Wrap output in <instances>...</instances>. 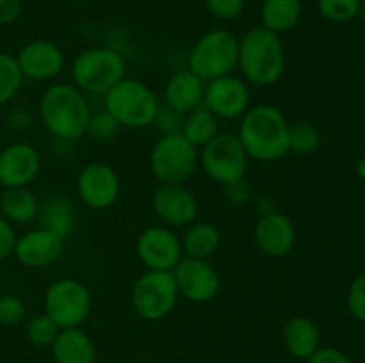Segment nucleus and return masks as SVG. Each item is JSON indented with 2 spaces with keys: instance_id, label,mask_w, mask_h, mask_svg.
I'll return each mask as SVG.
<instances>
[{
  "instance_id": "obj_1",
  "label": "nucleus",
  "mask_w": 365,
  "mask_h": 363,
  "mask_svg": "<svg viewBox=\"0 0 365 363\" xmlns=\"http://www.w3.org/2000/svg\"><path fill=\"white\" fill-rule=\"evenodd\" d=\"M39 120L56 141L75 142L86 135L91 105L84 93L68 82H56L39 98Z\"/></svg>"
},
{
  "instance_id": "obj_2",
  "label": "nucleus",
  "mask_w": 365,
  "mask_h": 363,
  "mask_svg": "<svg viewBox=\"0 0 365 363\" xmlns=\"http://www.w3.org/2000/svg\"><path fill=\"white\" fill-rule=\"evenodd\" d=\"M237 137L250 160L277 162L289 153V121L277 105H252L241 117Z\"/></svg>"
},
{
  "instance_id": "obj_3",
  "label": "nucleus",
  "mask_w": 365,
  "mask_h": 363,
  "mask_svg": "<svg viewBox=\"0 0 365 363\" xmlns=\"http://www.w3.org/2000/svg\"><path fill=\"white\" fill-rule=\"evenodd\" d=\"M287 53L278 34L262 25L253 27L239 38V64L241 77L255 88L273 85L284 77Z\"/></svg>"
},
{
  "instance_id": "obj_4",
  "label": "nucleus",
  "mask_w": 365,
  "mask_h": 363,
  "mask_svg": "<svg viewBox=\"0 0 365 363\" xmlns=\"http://www.w3.org/2000/svg\"><path fill=\"white\" fill-rule=\"evenodd\" d=\"M159 107L160 100L153 89L135 78L125 77L103 95V109L120 123L121 128L138 130L152 127Z\"/></svg>"
},
{
  "instance_id": "obj_5",
  "label": "nucleus",
  "mask_w": 365,
  "mask_h": 363,
  "mask_svg": "<svg viewBox=\"0 0 365 363\" xmlns=\"http://www.w3.org/2000/svg\"><path fill=\"white\" fill-rule=\"evenodd\" d=\"M71 80L84 95L103 96L127 77V64L121 53L107 46L82 50L71 63Z\"/></svg>"
},
{
  "instance_id": "obj_6",
  "label": "nucleus",
  "mask_w": 365,
  "mask_h": 363,
  "mask_svg": "<svg viewBox=\"0 0 365 363\" xmlns=\"http://www.w3.org/2000/svg\"><path fill=\"white\" fill-rule=\"evenodd\" d=\"M237 64L239 38L228 28L205 32L189 50L187 68L205 82L235 73Z\"/></svg>"
},
{
  "instance_id": "obj_7",
  "label": "nucleus",
  "mask_w": 365,
  "mask_h": 363,
  "mask_svg": "<svg viewBox=\"0 0 365 363\" xmlns=\"http://www.w3.org/2000/svg\"><path fill=\"white\" fill-rule=\"evenodd\" d=\"M250 157L246 155L237 134L220 132L210 142L198 152V167L212 182L220 185H230L245 180Z\"/></svg>"
},
{
  "instance_id": "obj_8",
  "label": "nucleus",
  "mask_w": 365,
  "mask_h": 363,
  "mask_svg": "<svg viewBox=\"0 0 365 363\" xmlns=\"http://www.w3.org/2000/svg\"><path fill=\"white\" fill-rule=\"evenodd\" d=\"M198 167V149L182 134L160 135L150 152V169L159 184L185 185Z\"/></svg>"
},
{
  "instance_id": "obj_9",
  "label": "nucleus",
  "mask_w": 365,
  "mask_h": 363,
  "mask_svg": "<svg viewBox=\"0 0 365 363\" xmlns=\"http://www.w3.org/2000/svg\"><path fill=\"white\" fill-rule=\"evenodd\" d=\"M45 313L61 327H81L93 310L91 290L77 278H59L45 292Z\"/></svg>"
},
{
  "instance_id": "obj_10",
  "label": "nucleus",
  "mask_w": 365,
  "mask_h": 363,
  "mask_svg": "<svg viewBox=\"0 0 365 363\" xmlns=\"http://www.w3.org/2000/svg\"><path fill=\"white\" fill-rule=\"evenodd\" d=\"M178 288L170 270H146L132 287L130 302L143 320L157 322L170 315L178 301Z\"/></svg>"
},
{
  "instance_id": "obj_11",
  "label": "nucleus",
  "mask_w": 365,
  "mask_h": 363,
  "mask_svg": "<svg viewBox=\"0 0 365 363\" xmlns=\"http://www.w3.org/2000/svg\"><path fill=\"white\" fill-rule=\"evenodd\" d=\"M78 199L91 210H107L121 194V180L110 164L93 160L82 166L75 180Z\"/></svg>"
},
{
  "instance_id": "obj_12",
  "label": "nucleus",
  "mask_w": 365,
  "mask_h": 363,
  "mask_svg": "<svg viewBox=\"0 0 365 363\" xmlns=\"http://www.w3.org/2000/svg\"><path fill=\"white\" fill-rule=\"evenodd\" d=\"M203 107L217 120H241L252 107L250 84L235 73L207 82Z\"/></svg>"
},
{
  "instance_id": "obj_13",
  "label": "nucleus",
  "mask_w": 365,
  "mask_h": 363,
  "mask_svg": "<svg viewBox=\"0 0 365 363\" xmlns=\"http://www.w3.org/2000/svg\"><path fill=\"white\" fill-rule=\"evenodd\" d=\"M135 253L146 270H173L184 258L182 241L173 228L148 226L135 241Z\"/></svg>"
},
{
  "instance_id": "obj_14",
  "label": "nucleus",
  "mask_w": 365,
  "mask_h": 363,
  "mask_svg": "<svg viewBox=\"0 0 365 363\" xmlns=\"http://www.w3.org/2000/svg\"><path fill=\"white\" fill-rule=\"evenodd\" d=\"M178 295L191 302H209L221 290V278L209 260L184 258L173 270Z\"/></svg>"
},
{
  "instance_id": "obj_15",
  "label": "nucleus",
  "mask_w": 365,
  "mask_h": 363,
  "mask_svg": "<svg viewBox=\"0 0 365 363\" xmlns=\"http://www.w3.org/2000/svg\"><path fill=\"white\" fill-rule=\"evenodd\" d=\"M152 209L168 228H187L198 217V198L182 184H159L152 194Z\"/></svg>"
},
{
  "instance_id": "obj_16",
  "label": "nucleus",
  "mask_w": 365,
  "mask_h": 363,
  "mask_svg": "<svg viewBox=\"0 0 365 363\" xmlns=\"http://www.w3.org/2000/svg\"><path fill=\"white\" fill-rule=\"evenodd\" d=\"M16 63L25 80L48 82L59 77L66 64V57L59 45L48 39H34L18 52Z\"/></svg>"
},
{
  "instance_id": "obj_17",
  "label": "nucleus",
  "mask_w": 365,
  "mask_h": 363,
  "mask_svg": "<svg viewBox=\"0 0 365 363\" xmlns=\"http://www.w3.org/2000/svg\"><path fill=\"white\" fill-rule=\"evenodd\" d=\"M41 171V155L32 144L11 142L0 149V185L4 189L29 187Z\"/></svg>"
},
{
  "instance_id": "obj_18",
  "label": "nucleus",
  "mask_w": 365,
  "mask_h": 363,
  "mask_svg": "<svg viewBox=\"0 0 365 363\" xmlns=\"http://www.w3.org/2000/svg\"><path fill=\"white\" fill-rule=\"evenodd\" d=\"M66 238L39 226L18 235L13 256L27 269H45L61 258Z\"/></svg>"
},
{
  "instance_id": "obj_19",
  "label": "nucleus",
  "mask_w": 365,
  "mask_h": 363,
  "mask_svg": "<svg viewBox=\"0 0 365 363\" xmlns=\"http://www.w3.org/2000/svg\"><path fill=\"white\" fill-rule=\"evenodd\" d=\"M253 238L260 253L271 258H284L296 246V226L287 214L274 210L260 216Z\"/></svg>"
},
{
  "instance_id": "obj_20",
  "label": "nucleus",
  "mask_w": 365,
  "mask_h": 363,
  "mask_svg": "<svg viewBox=\"0 0 365 363\" xmlns=\"http://www.w3.org/2000/svg\"><path fill=\"white\" fill-rule=\"evenodd\" d=\"M205 84L207 82L192 73L189 68H182L168 78L164 85V103L182 114L191 112L203 105Z\"/></svg>"
},
{
  "instance_id": "obj_21",
  "label": "nucleus",
  "mask_w": 365,
  "mask_h": 363,
  "mask_svg": "<svg viewBox=\"0 0 365 363\" xmlns=\"http://www.w3.org/2000/svg\"><path fill=\"white\" fill-rule=\"evenodd\" d=\"M282 340L292 358L307 362L321 347V331L310 317L296 315L285 322Z\"/></svg>"
},
{
  "instance_id": "obj_22",
  "label": "nucleus",
  "mask_w": 365,
  "mask_h": 363,
  "mask_svg": "<svg viewBox=\"0 0 365 363\" xmlns=\"http://www.w3.org/2000/svg\"><path fill=\"white\" fill-rule=\"evenodd\" d=\"M50 347L56 363H93L96 359L95 344L82 327L61 330Z\"/></svg>"
},
{
  "instance_id": "obj_23",
  "label": "nucleus",
  "mask_w": 365,
  "mask_h": 363,
  "mask_svg": "<svg viewBox=\"0 0 365 363\" xmlns=\"http://www.w3.org/2000/svg\"><path fill=\"white\" fill-rule=\"evenodd\" d=\"M38 219L43 228L63 238L71 237L77 226V212L73 203L61 194H50L39 201Z\"/></svg>"
},
{
  "instance_id": "obj_24",
  "label": "nucleus",
  "mask_w": 365,
  "mask_h": 363,
  "mask_svg": "<svg viewBox=\"0 0 365 363\" xmlns=\"http://www.w3.org/2000/svg\"><path fill=\"white\" fill-rule=\"evenodd\" d=\"M39 199L29 187L4 189L0 194V216L11 224H27L38 219Z\"/></svg>"
},
{
  "instance_id": "obj_25",
  "label": "nucleus",
  "mask_w": 365,
  "mask_h": 363,
  "mask_svg": "<svg viewBox=\"0 0 365 363\" xmlns=\"http://www.w3.org/2000/svg\"><path fill=\"white\" fill-rule=\"evenodd\" d=\"M302 14V0H264L260 6V25L282 36L298 27Z\"/></svg>"
},
{
  "instance_id": "obj_26",
  "label": "nucleus",
  "mask_w": 365,
  "mask_h": 363,
  "mask_svg": "<svg viewBox=\"0 0 365 363\" xmlns=\"http://www.w3.org/2000/svg\"><path fill=\"white\" fill-rule=\"evenodd\" d=\"M182 241V251L189 258L209 260L221 246V231L205 221H195L185 228Z\"/></svg>"
},
{
  "instance_id": "obj_27",
  "label": "nucleus",
  "mask_w": 365,
  "mask_h": 363,
  "mask_svg": "<svg viewBox=\"0 0 365 363\" xmlns=\"http://www.w3.org/2000/svg\"><path fill=\"white\" fill-rule=\"evenodd\" d=\"M220 132V120H217L210 110H207L205 107L202 105L198 107V109L185 114L180 134L184 135L196 149H200L203 148L207 142L212 141Z\"/></svg>"
},
{
  "instance_id": "obj_28",
  "label": "nucleus",
  "mask_w": 365,
  "mask_h": 363,
  "mask_svg": "<svg viewBox=\"0 0 365 363\" xmlns=\"http://www.w3.org/2000/svg\"><path fill=\"white\" fill-rule=\"evenodd\" d=\"M321 144V132L310 121L289 125V153L298 157L312 155Z\"/></svg>"
},
{
  "instance_id": "obj_29",
  "label": "nucleus",
  "mask_w": 365,
  "mask_h": 363,
  "mask_svg": "<svg viewBox=\"0 0 365 363\" xmlns=\"http://www.w3.org/2000/svg\"><path fill=\"white\" fill-rule=\"evenodd\" d=\"M25 78L18 68L16 57L0 50V105L16 98Z\"/></svg>"
},
{
  "instance_id": "obj_30",
  "label": "nucleus",
  "mask_w": 365,
  "mask_h": 363,
  "mask_svg": "<svg viewBox=\"0 0 365 363\" xmlns=\"http://www.w3.org/2000/svg\"><path fill=\"white\" fill-rule=\"evenodd\" d=\"M120 130V123L106 109H102L96 110V112H91L84 137H89L91 141L103 144V142H110L113 139H116Z\"/></svg>"
},
{
  "instance_id": "obj_31",
  "label": "nucleus",
  "mask_w": 365,
  "mask_h": 363,
  "mask_svg": "<svg viewBox=\"0 0 365 363\" xmlns=\"http://www.w3.org/2000/svg\"><path fill=\"white\" fill-rule=\"evenodd\" d=\"M362 0H317L321 16L334 23H346L359 16Z\"/></svg>"
},
{
  "instance_id": "obj_32",
  "label": "nucleus",
  "mask_w": 365,
  "mask_h": 363,
  "mask_svg": "<svg viewBox=\"0 0 365 363\" xmlns=\"http://www.w3.org/2000/svg\"><path fill=\"white\" fill-rule=\"evenodd\" d=\"M61 327L46 313L32 317L27 324V338L36 347H50L59 335Z\"/></svg>"
},
{
  "instance_id": "obj_33",
  "label": "nucleus",
  "mask_w": 365,
  "mask_h": 363,
  "mask_svg": "<svg viewBox=\"0 0 365 363\" xmlns=\"http://www.w3.org/2000/svg\"><path fill=\"white\" fill-rule=\"evenodd\" d=\"M27 306L14 294H0V326H16L25 319Z\"/></svg>"
},
{
  "instance_id": "obj_34",
  "label": "nucleus",
  "mask_w": 365,
  "mask_h": 363,
  "mask_svg": "<svg viewBox=\"0 0 365 363\" xmlns=\"http://www.w3.org/2000/svg\"><path fill=\"white\" fill-rule=\"evenodd\" d=\"M205 9L221 21H232L245 13L246 0H203Z\"/></svg>"
},
{
  "instance_id": "obj_35",
  "label": "nucleus",
  "mask_w": 365,
  "mask_h": 363,
  "mask_svg": "<svg viewBox=\"0 0 365 363\" xmlns=\"http://www.w3.org/2000/svg\"><path fill=\"white\" fill-rule=\"evenodd\" d=\"M184 117L185 114L171 109V107L166 105V103H160L155 120H153V125H155L157 130L160 132V135L180 134L182 125H184Z\"/></svg>"
},
{
  "instance_id": "obj_36",
  "label": "nucleus",
  "mask_w": 365,
  "mask_h": 363,
  "mask_svg": "<svg viewBox=\"0 0 365 363\" xmlns=\"http://www.w3.org/2000/svg\"><path fill=\"white\" fill-rule=\"evenodd\" d=\"M348 310L355 319L365 322V274L356 276L349 285Z\"/></svg>"
},
{
  "instance_id": "obj_37",
  "label": "nucleus",
  "mask_w": 365,
  "mask_h": 363,
  "mask_svg": "<svg viewBox=\"0 0 365 363\" xmlns=\"http://www.w3.org/2000/svg\"><path fill=\"white\" fill-rule=\"evenodd\" d=\"M32 125H34V114L31 109H25V107H18L13 109L6 117V128L11 132H27L31 130Z\"/></svg>"
},
{
  "instance_id": "obj_38",
  "label": "nucleus",
  "mask_w": 365,
  "mask_h": 363,
  "mask_svg": "<svg viewBox=\"0 0 365 363\" xmlns=\"http://www.w3.org/2000/svg\"><path fill=\"white\" fill-rule=\"evenodd\" d=\"M16 238L18 235L14 230V224H11L6 217L0 216V262L13 256Z\"/></svg>"
},
{
  "instance_id": "obj_39",
  "label": "nucleus",
  "mask_w": 365,
  "mask_h": 363,
  "mask_svg": "<svg viewBox=\"0 0 365 363\" xmlns=\"http://www.w3.org/2000/svg\"><path fill=\"white\" fill-rule=\"evenodd\" d=\"M307 363H353V359L337 347H319Z\"/></svg>"
},
{
  "instance_id": "obj_40",
  "label": "nucleus",
  "mask_w": 365,
  "mask_h": 363,
  "mask_svg": "<svg viewBox=\"0 0 365 363\" xmlns=\"http://www.w3.org/2000/svg\"><path fill=\"white\" fill-rule=\"evenodd\" d=\"M225 196L232 205H246L252 199V187L246 180H239L235 184L225 185Z\"/></svg>"
},
{
  "instance_id": "obj_41",
  "label": "nucleus",
  "mask_w": 365,
  "mask_h": 363,
  "mask_svg": "<svg viewBox=\"0 0 365 363\" xmlns=\"http://www.w3.org/2000/svg\"><path fill=\"white\" fill-rule=\"evenodd\" d=\"M21 0H0V25H9L20 16Z\"/></svg>"
},
{
  "instance_id": "obj_42",
  "label": "nucleus",
  "mask_w": 365,
  "mask_h": 363,
  "mask_svg": "<svg viewBox=\"0 0 365 363\" xmlns=\"http://www.w3.org/2000/svg\"><path fill=\"white\" fill-rule=\"evenodd\" d=\"M257 206H259L260 214H269L277 210V203H274V199H271V196H262L259 203H257Z\"/></svg>"
},
{
  "instance_id": "obj_43",
  "label": "nucleus",
  "mask_w": 365,
  "mask_h": 363,
  "mask_svg": "<svg viewBox=\"0 0 365 363\" xmlns=\"http://www.w3.org/2000/svg\"><path fill=\"white\" fill-rule=\"evenodd\" d=\"M356 171H359V174L362 178H365V159H362L359 162V166H356Z\"/></svg>"
},
{
  "instance_id": "obj_44",
  "label": "nucleus",
  "mask_w": 365,
  "mask_h": 363,
  "mask_svg": "<svg viewBox=\"0 0 365 363\" xmlns=\"http://www.w3.org/2000/svg\"><path fill=\"white\" fill-rule=\"evenodd\" d=\"M359 16L362 18V20L365 21V4L362 2V7H360V13H359Z\"/></svg>"
},
{
  "instance_id": "obj_45",
  "label": "nucleus",
  "mask_w": 365,
  "mask_h": 363,
  "mask_svg": "<svg viewBox=\"0 0 365 363\" xmlns=\"http://www.w3.org/2000/svg\"><path fill=\"white\" fill-rule=\"evenodd\" d=\"M93 363H109V362H103V359H95Z\"/></svg>"
},
{
  "instance_id": "obj_46",
  "label": "nucleus",
  "mask_w": 365,
  "mask_h": 363,
  "mask_svg": "<svg viewBox=\"0 0 365 363\" xmlns=\"http://www.w3.org/2000/svg\"><path fill=\"white\" fill-rule=\"evenodd\" d=\"M362 2H364V4H365V0H362Z\"/></svg>"
}]
</instances>
